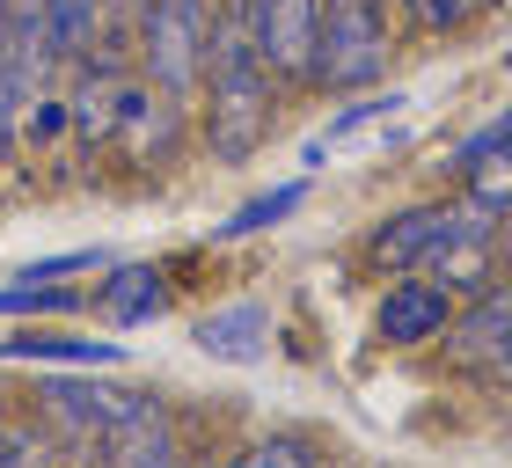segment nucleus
Segmentation results:
<instances>
[{"instance_id":"9d476101","label":"nucleus","mask_w":512,"mask_h":468,"mask_svg":"<svg viewBox=\"0 0 512 468\" xmlns=\"http://www.w3.org/2000/svg\"><path fill=\"white\" fill-rule=\"evenodd\" d=\"M0 366H88V373H110V366H125V344L44 330V322H15V330L0 337Z\"/></svg>"},{"instance_id":"412c9836","label":"nucleus","mask_w":512,"mask_h":468,"mask_svg":"<svg viewBox=\"0 0 512 468\" xmlns=\"http://www.w3.org/2000/svg\"><path fill=\"white\" fill-rule=\"evenodd\" d=\"M491 256H498V271H512V213H505L498 234H491Z\"/></svg>"},{"instance_id":"f257e3e1","label":"nucleus","mask_w":512,"mask_h":468,"mask_svg":"<svg viewBox=\"0 0 512 468\" xmlns=\"http://www.w3.org/2000/svg\"><path fill=\"white\" fill-rule=\"evenodd\" d=\"M286 88L271 81L264 52H256L249 8L242 0H213V44H205V81H198V139L213 161H249L278 125Z\"/></svg>"},{"instance_id":"a211bd4d","label":"nucleus","mask_w":512,"mask_h":468,"mask_svg":"<svg viewBox=\"0 0 512 468\" xmlns=\"http://www.w3.org/2000/svg\"><path fill=\"white\" fill-rule=\"evenodd\" d=\"M242 461H256V468H308V461H330V447L308 439V432H264V439L242 447Z\"/></svg>"},{"instance_id":"423d86ee","label":"nucleus","mask_w":512,"mask_h":468,"mask_svg":"<svg viewBox=\"0 0 512 468\" xmlns=\"http://www.w3.org/2000/svg\"><path fill=\"white\" fill-rule=\"evenodd\" d=\"M454 286L447 278H432V271H388L381 278V293H374V344L381 351H432L439 337H447V322H454Z\"/></svg>"},{"instance_id":"7ed1b4c3","label":"nucleus","mask_w":512,"mask_h":468,"mask_svg":"<svg viewBox=\"0 0 512 468\" xmlns=\"http://www.w3.org/2000/svg\"><path fill=\"white\" fill-rule=\"evenodd\" d=\"M125 37H132L139 81H154L176 103H198L205 44H213V0H139Z\"/></svg>"},{"instance_id":"f8f14e48","label":"nucleus","mask_w":512,"mask_h":468,"mask_svg":"<svg viewBox=\"0 0 512 468\" xmlns=\"http://www.w3.org/2000/svg\"><path fill=\"white\" fill-rule=\"evenodd\" d=\"M300 205H308V176H286V183H271V191L242 198L235 213L213 227V242H249V234H271V227H286Z\"/></svg>"},{"instance_id":"ddd939ff","label":"nucleus","mask_w":512,"mask_h":468,"mask_svg":"<svg viewBox=\"0 0 512 468\" xmlns=\"http://www.w3.org/2000/svg\"><path fill=\"white\" fill-rule=\"evenodd\" d=\"M88 286H66V278H8L0 286V322H52V315H81Z\"/></svg>"},{"instance_id":"dca6fc26","label":"nucleus","mask_w":512,"mask_h":468,"mask_svg":"<svg viewBox=\"0 0 512 468\" xmlns=\"http://www.w3.org/2000/svg\"><path fill=\"white\" fill-rule=\"evenodd\" d=\"M388 8L410 37H461L476 15H491L498 0H388Z\"/></svg>"},{"instance_id":"f3484780","label":"nucleus","mask_w":512,"mask_h":468,"mask_svg":"<svg viewBox=\"0 0 512 468\" xmlns=\"http://www.w3.org/2000/svg\"><path fill=\"white\" fill-rule=\"evenodd\" d=\"M37 454H52L44 425L30 417V403H22V395H0V461H37Z\"/></svg>"},{"instance_id":"6e6552de","label":"nucleus","mask_w":512,"mask_h":468,"mask_svg":"<svg viewBox=\"0 0 512 468\" xmlns=\"http://www.w3.org/2000/svg\"><path fill=\"white\" fill-rule=\"evenodd\" d=\"M103 461H176L183 454V432L161 395L147 388H118V410H110V432H103Z\"/></svg>"},{"instance_id":"6ab92c4d","label":"nucleus","mask_w":512,"mask_h":468,"mask_svg":"<svg viewBox=\"0 0 512 468\" xmlns=\"http://www.w3.org/2000/svg\"><path fill=\"white\" fill-rule=\"evenodd\" d=\"M30 147H59L66 132H74V110H66V96H52V88H37L30 103H22V125H15Z\"/></svg>"},{"instance_id":"2eb2a0df","label":"nucleus","mask_w":512,"mask_h":468,"mask_svg":"<svg viewBox=\"0 0 512 468\" xmlns=\"http://www.w3.org/2000/svg\"><path fill=\"white\" fill-rule=\"evenodd\" d=\"M388 110H403V96H395V88H388V96H381V81H374V88H352V103L330 117V132H315L308 147H300V161H308V169H322V161H330V147H344L352 132H366V125H374V117H388Z\"/></svg>"},{"instance_id":"39448f33","label":"nucleus","mask_w":512,"mask_h":468,"mask_svg":"<svg viewBox=\"0 0 512 468\" xmlns=\"http://www.w3.org/2000/svg\"><path fill=\"white\" fill-rule=\"evenodd\" d=\"M22 403L59 454H96L110 432V410H118V388H103L88 366H59V373H37V388Z\"/></svg>"},{"instance_id":"9b49d317","label":"nucleus","mask_w":512,"mask_h":468,"mask_svg":"<svg viewBox=\"0 0 512 468\" xmlns=\"http://www.w3.org/2000/svg\"><path fill=\"white\" fill-rule=\"evenodd\" d=\"M191 344L220 366H256L271 351V308L264 300H227V308H205L191 322Z\"/></svg>"},{"instance_id":"20e7f679","label":"nucleus","mask_w":512,"mask_h":468,"mask_svg":"<svg viewBox=\"0 0 512 468\" xmlns=\"http://www.w3.org/2000/svg\"><path fill=\"white\" fill-rule=\"evenodd\" d=\"M476 227H498L491 213H476L469 198H417V205H395V213H381L374 227H366V271H439L447 264L454 242H469Z\"/></svg>"},{"instance_id":"aec40b11","label":"nucleus","mask_w":512,"mask_h":468,"mask_svg":"<svg viewBox=\"0 0 512 468\" xmlns=\"http://www.w3.org/2000/svg\"><path fill=\"white\" fill-rule=\"evenodd\" d=\"M461 198H469L476 213H491V220H505V213H512V154H498L491 169H476L469 183H461Z\"/></svg>"},{"instance_id":"4468645a","label":"nucleus","mask_w":512,"mask_h":468,"mask_svg":"<svg viewBox=\"0 0 512 468\" xmlns=\"http://www.w3.org/2000/svg\"><path fill=\"white\" fill-rule=\"evenodd\" d=\"M498 154H512V110H498V117H483L476 132H461L454 147L439 154V169H432V176H439V183H454V191H461V183H469L476 169H491Z\"/></svg>"},{"instance_id":"0eeeda50","label":"nucleus","mask_w":512,"mask_h":468,"mask_svg":"<svg viewBox=\"0 0 512 468\" xmlns=\"http://www.w3.org/2000/svg\"><path fill=\"white\" fill-rule=\"evenodd\" d=\"M249 8V30H256V52H264L271 81L300 96L308 88V59H315V0H242Z\"/></svg>"},{"instance_id":"f03ea898","label":"nucleus","mask_w":512,"mask_h":468,"mask_svg":"<svg viewBox=\"0 0 512 468\" xmlns=\"http://www.w3.org/2000/svg\"><path fill=\"white\" fill-rule=\"evenodd\" d=\"M395 59V8L388 0H315V59L308 88L322 96H352L374 88Z\"/></svg>"},{"instance_id":"1a4fd4ad","label":"nucleus","mask_w":512,"mask_h":468,"mask_svg":"<svg viewBox=\"0 0 512 468\" xmlns=\"http://www.w3.org/2000/svg\"><path fill=\"white\" fill-rule=\"evenodd\" d=\"M169 271L161 264H103L96 286H88V308H96L103 322H118V330H139V322H161L169 315Z\"/></svg>"}]
</instances>
